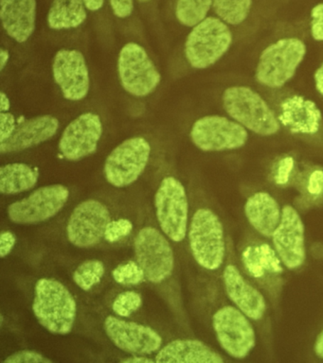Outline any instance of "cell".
Returning <instances> with one entry per match:
<instances>
[{
  "label": "cell",
  "instance_id": "obj_9",
  "mask_svg": "<svg viewBox=\"0 0 323 363\" xmlns=\"http://www.w3.org/2000/svg\"><path fill=\"white\" fill-rule=\"evenodd\" d=\"M249 320L235 306H223L212 316L218 342L234 359H245L256 346V333Z\"/></svg>",
  "mask_w": 323,
  "mask_h": 363
},
{
  "label": "cell",
  "instance_id": "obj_22",
  "mask_svg": "<svg viewBox=\"0 0 323 363\" xmlns=\"http://www.w3.org/2000/svg\"><path fill=\"white\" fill-rule=\"evenodd\" d=\"M157 363H223L217 352L198 340H175L160 349Z\"/></svg>",
  "mask_w": 323,
  "mask_h": 363
},
{
  "label": "cell",
  "instance_id": "obj_25",
  "mask_svg": "<svg viewBox=\"0 0 323 363\" xmlns=\"http://www.w3.org/2000/svg\"><path fill=\"white\" fill-rule=\"evenodd\" d=\"M84 0H53L48 13V25L52 30L75 28L86 21Z\"/></svg>",
  "mask_w": 323,
  "mask_h": 363
},
{
  "label": "cell",
  "instance_id": "obj_34",
  "mask_svg": "<svg viewBox=\"0 0 323 363\" xmlns=\"http://www.w3.org/2000/svg\"><path fill=\"white\" fill-rule=\"evenodd\" d=\"M16 121L15 116L9 112H0V143L7 140L15 132Z\"/></svg>",
  "mask_w": 323,
  "mask_h": 363
},
{
  "label": "cell",
  "instance_id": "obj_15",
  "mask_svg": "<svg viewBox=\"0 0 323 363\" xmlns=\"http://www.w3.org/2000/svg\"><path fill=\"white\" fill-rule=\"evenodd\" d=\"M102 135L103 124L100 116L90 112L82 113L62 133L59 150L67 161L83 160L97 150Z\"/></svg>",
  "mask_w": 323,
  "mask_h": 363
},
{
  "label": "cell",
  "instance_id": "obj_24",
  "mask_svg": "<svg viewBox=\"0 0 323 363\" xmlns=\"http://www.w3.org/2000/svg\"><path fill=\"white\" fill-rule=\"evenodd\" d=\"M38 169L27 164L13 163L0 167V192L4 195H16L33 189L38 184Z\"/></svg>",
  "mask_w": 323,
  "mask_h": 363
},
{
  "label": "cell",
  "instance_id": "obj_28",
  "mask_svg": "<svg viewBox=\"0 0 323 363\" xmlns=\"http://www.w3.org/2000/svg\"><path fill=\"white\" fill-rule=\"evenodd\" d=\"M104 264L100 260H87L80 264L73 272V281L76 285L84 291L90 289L101 282L104 277Z\"/></svg>",
  "mask_w": 323,
  "mask_h": 363
},
{
  "label": "cell",
  "instance_id": "obj_37",
  "mask_svg": "<svg viewBox=\"0 0 323 363\" xmlns=\"http://www.w3.org/2000/svg\"><path fill=\"white\" fill-rule=\"evenodd\" d=\"M124 363H154L155 360L144 356V354H133V356L126 357L121 360Z\"/></svg>",
  "mask_w": 323,
  "mask_h": 363
},
{
  "label": "cell",
  "instance_id": "obj_8",
  "mask_svg": "<svg viewBox=\"0 0 323 363\" xmlns=\"http://www.w3.org/2000/svg\"><path fill=\"white\" fill-rule=\"evenodd\" d=\"M118 73L124 89L137 98L149 96L161 81L160 73L146 50L136 43H128L121 48Z\"/></svg>",
  "mask_w": 323,
  "mask_h": 363
},
{
  "label": "cell",
  "instance_id": "obj_16",
  "mask_svg": "<svg viewBox=\"0 0 323 363\" xmlns=\"http://www.w3.org/2000/svg\"><path fill=\"white\" fill-rule=\"evenodd\" d=\"M104 331L121 351L132 354H150L160 350L163 337L150 326L109 315L104 320Z\"/></svg>",
  "mask_w": 323,
  "mask_h": 363
},
{
  "label": "cell",
  "instance_id": "obj_4",
  "mask_svg": "<svg viewBox=\"0 0 323 363\" xmlns=\"http://www.w3.org/2000/svg\"><path fill=\"white\" fill-rule=\"evenodd\" d=\"M189 243L198 265L217 271L226 255L225 233L219 217L211 209L200 208L192 216L189 229Z\"/></svg>",
  "mask_w": 323,
  "mask_h": 363
},
{
  "label": "cell",
  "instance_id": "obj_40",
  "mask_svg": "<svg viewBox=\"0 0 323 363\" xmlns=\"http://www.w3.org/2000/svg\"><path fill=\"white\" fill-rule=\"evenodd\" d=\"M87 10L97 11L103 8L104 0H84Z\"/></svg>",
  "mask_w": 323,
  "mask_h": 363
},
{
  "label": "cell",
  "instance_id": "obj_2",
  "mask_svg": "<svg viewBox=\"0 0 323 363\" xmlns=\"http://www.w3.org/2000/svg\"><path fill=\"white\" fill-rule=\"evenodd\" d=\"M222 101L226 113L246 129L262 136L274 135L279 132V119L265 99L251 88H226Z\"/></svg>",
  "mask_w": 323,
  "mask_h": 363
},
{
  "label": "cell",
  "instance_id": "obj_10",
  "mask_svg": "<svg viewBox=\"0 0 323 363\" xmlns=\"http://www.w3.org/2000/svg\"><path fill=\"white\" fill-rule=\"evenodd\" d=\"M134 251L146 280L160 284L168 279L174 271L175 257L171 244L154 227H144L135 238Z\"/></svg>",
  "mask_w": 323,
  "mask_h": 363
},
{
  "label": "cell",
  "instance_id": "obj_26",
  "mask_svg": "<svg viewBox=\"0 0 323 363\" xmlns=\"http://www.w3.org/2000/svg\"><path fill=\"white\" fill-rule=\"evenodd\" d=\"M214 0H177L175 16L180 24L194 28L207 18Z\"/></svg>",
  "mask_w": 323,
  "mask_h": 363
},
{
  "label": "cell",
  "instance_id": "obj_33",
  "mask_svg": "<svg viewBox=\"0 0 323 363\" xmlns=\"http://www.w3.org/2000/svg\"><path fill=\"white\" fill-rule=\"evenodd\" d=\"M311 34L316 41L323 42V3L311 11Z\"/></svg>",
  "mask_w": 323,
  "mask_h": 363
},
{
  "label": "cell",
  "instance_id": "obj_13",
  "mask_svg": "<svg viewBox=\"0 0 323 363\" xmlns=\"http://www.w3.org/2000/svg\"><path fill=\"white\" fill-rule=\"evenodd\" d=\"M111 221L109 210L94 199L82 201L67 220V237L78 248H90L100 243Z\"/></svg>",
  "mask_w": 323,
  "mask_h": 363
},
{
  "label": "cell",
  "instance_id": "obj_30",
  "mask_svg": "<svg viewBox=\"0 0 323 363\" xmlns=\"http://www.w3.org/2000/svg\"><path fill=\"white\" fill-rule=\"evenodd\" d=\"M143 305L141 294L134 291L121 292L115 298L112 309L118 317L127 318L138 311Z\"/></svg>",
  "mask_w": 323,
  "mask_h": 363
},
{
  "label": "cell",
  "instance_id": "obj_29",
  "mask_svg": "<svg viewBox=\"0 0 323 363\" xmlns=\"http://www.w3.org/2000/svg\"><path fill=\"white\" fill-rule=\"evenodd\" d=\"M113 279L123 286H136L146 279L143 268L135 261H127L116 267L112 272Z\"/></svg>",
  "mask_w": 323,
  "mask_h": 363
},
{
  "label": "cell",
  "instance_id": "obj_41",
  "mask_svg": "<svg viewBox=\"0 0 323 363\" xmlns=\"http://www.w3.org/2000/svg\"><path fill=\"white\" fill-rule=\"evenodd\" d=\"M11 102L6 94L1 91L0 92V112H9Z\"/></svg>",
  "mask_w": 323,
  "mask_h": 363
},
{
  "label": "cell",
  "instance_id": "obj_38",
  "mask_svg": "<svg viewBox=\"0 0 323 363\" xmlns=\"http://www.w3.org/2000/svg\"><path fill=\"white\" fill-rule=\"evenodd\" d=\"M314 85L320 95L323 96V62L317 68L314 75Z\"/></svg>",
  "mask_w": 323,
  "mask_h": 363
},
{
  "label": "cell",
  "instance_id": "obj_20",
  "mask_svg": "<svg viewBox=\"0 0 323 363\" xmlns=\"http://www.w3.org/2000/svg\"><path fill=\"white\" fill-rule=\"evenodd\" d=\"M278 119L292 133L314 135L322 126V115L313 101L295 95L285 98L280 104Z\"/></svg>",
  "mask_w": 323,
  "mask_h": 363
},
{
  "label": "cell",
  "instance_id": "obj_39",
  "mask_svg": "<svg viewBox=\"0 0 323 363\" xmlns=\"http://www.w3.org/2000/svg\"><path fill=\"white\" fill-rule=\"evenodd\" d=\"M314 351L317 357L323 359V329L320 331L319 336L317 337L316 342H314Z\"/></svg>",
  "mask_w": 323,
  "mask_h": 363
},
{
  "label": "cell",
  "instance_id": "obj_35",
  "mask_svg": "<svg viewBox=\"0 0 323 363\" xmlns=\"http://www.w3.org/2000/svg\"><path fill=\"white\" fill-rule=\"evenodd\" d=\"M113 13L119 18H127L134 10V0H109Z\"/></svg>",
  "mask_w": 323,
  "mask_h": 363
},
{
  "label": "cell",
  "instance_id": "obj_1",
  "mask_svg": "<svg viewBox=\"0 0 323 363\" xmlns=\"http://www.w3.org/2000/svg\"><path fill=\"white\" fill-rule=\"evenodd\" d=\"M33 311L44 328L55 335L72 332L77 305L69 289L52 278H41L35 284Z\"/></svg>",
  "mask_w": 323,
  "mask_h": 363
},
{
  "label": "cell",
  "instance_id": "obj_23",
  "mask_svg": "<svg viewBox=\"0 0 323 363\" xmlns=\"http://www.w3.org/2000/svg\"><path fill=\"white\" fill-rule=\"evenodd\" d=\"M245 215L260 235L271 238L282 218V209L270 194L257 192L246 201Z\"/></svg>",
  "mask_w": 323,
  "mask_h": 363
},
{
  "label": "cell",
  "instance_id": "obj_14",
  "mask_svg": "<svg viewBox=\"0 0 323 363\" xmlns=\"http://www.w3.org/2000/svg\"><path fill=\"white\" fill-rule=\"evenodd\" d=\"M275 251L283 265L296 269L306 259L305 223L293 206H283L280 224L272 235Z\"/></svg>",
  "mask_w": 323,
  "mask_h": 363
},
{
  "label": "cell",
  "instance_id": "obj_19",
  "mask_svg": "<svg viewBox=\"0 0 323 363\" xmlns=\"http://www.w3.org/2000/svg\"><path fill=\"white\" fill-rule=\"evenodd\" d=\"M59 121L55 116L44 115L22 121L7 140L0 143V153L19 152L50 140L58 133Z\"/></svg>",
  "mask_w": 323,
  "mask_h": 363
},
{
  "label": "cell",
  "instance_id": "obj_42",
  "mask_svg": "<svg viewBox=\"0 0 323 363\" xmlns=\"http://www.w3.org/2000/svg\"><path fill=\"white\" fill-rule=\"evenodd\" d=\"M10 53L9 51L1 48L0 50V71H4L6 67L8 62H9Z\"/></svg>",
  "mask_w": 323,
  "mask_h": 363
},
{
  "label": "cell",
  "instance_id": "obj_32",
  "mask_svg": "<svg viewBox=\"0 0 323 363\" xmlns=\"http://www.w3.org/2000/svg\"><path fill=\"white\" fill-rule=\"evenodd\" d=\"M44 354L32 350L16 352L4 360V363H52Z\"/></svg>",
  "mask_w": 323,
  "mask_h": 363
},
{
  "label": "cell",
  "instance_id": "obj_17",
  "mask_svg": "<svg viewBox=\"0 0 323 363\" xmlns=\"http://www.w3.org/2000/svg\"><path fill=\"white\" fill-rule=\"evenodd\" d=\"M53 79L67 101H80L89 94V71L86 59L80 51L59 50L53 59Z\"/></svg>",
  "mask_w": 323,
  "mask_h": 363
},
{
  "label": "cell",
  "instance_id": "obj_7",
  "mask_svg": "<svg viewBox=\"0 0 323 363\" xmlns=\"http://www.w3.org/2000/svg\"><path fill=\"white\" fill-rule=\"evenodd\" d=\"M151 146L143 136H134L121 142L104 162V178L111 186H131L146 170Z\"/></svg>",
  "mask_w": 323,
  "mask_h": 363
},
{
  "label": "cell",
  "instance_id": "obj_31",
  "mask_svg": "<svg viewBox=\"0 0 323 363\" xmlns=\"http://www.w3.org/2000/svg\"><path fill=\"white\" fill-rule=\"evenodd\" d=\"M133 227L134 226H133L132 221L127 220V218L111 220L106 227V233H104V240L109 243L118 242V241L131 234Z\"/></svg>",
  "mask_w": 323,
  "mask_h": 363
},
{
  "label": "cell",
  "instance_id": "obj_5",
  "mask_svg": "<svg viewBox=\"0 0 323 363\" xmlns=\"http://www.w3.org/2000/svg\"><path fill=\"white\" fill-rule=\"evenodd\" d=\"M231 44L232 33L226 23L217 17H207L187 37V61L195 69H206L217 64Z\"/></svg>",
  "mask_w": 323,
  "mask_h": 363
},
{
  "label": "cell",
  "instance_id": "obj_12",
  "mask_svg": "<svg viewBox=\"0 0 323 363\" xmlns=\"http://www.w3.org/2000/svg\"><path fill=\"white\" fill-rule=\"evenodd\" d=\"M70 190L63 184L42 186L28 197L8 207L11 221L16 224H38L50 220L66 206Z\"/></svg>",
  "mask_w": 323,
  "mask_h": 363
},
{
  "label": "cell",
  "instance_id": "obj_36",
  "mask_svg": "<svg viewBox=\"0 0 323 363\" xmlns=\"http://www.w3.org/2000/svg\"><path fill=\"white\" fill-rule=\"evenodd\" d=\"M16 243V235L10 231H4L0 235V257L5 258L11 254Z\"/></svg>",
  "mask_w": 323,
  "mask_h": 363
},
{
  "label": "cell",
  "instance_id": "obj_6",
  "mask_svg": "<svg viewBox=\"0 0 323 363\" xmlns=\"http://www.w3.org/2000/svg\"><path fill=\"white\" fill-rule=\"evenodd\" d=\"M155 215L164 234L180 242L188 230L189 203L185 187L173 176L164 178L155 195Z\"/></svg>",
  "mask_w": 323,
  "mask_h": 363
},
{
  "label": "cell",
  "instance_id": "obj_21",
  "mask_svg": "<svg viewBox=\"0 0 323 363\" xmlns=\"http://www.w3.org/2000/svg\"><path fill=\"white\" fill-rule=\"evenodd\" d=\"M36 0H0V17L8 35L25 43L35 30Z\"/></svg>",
  "mask_w": 323,
  "mask_h": 363
},
{
  "label": "cell",
  "instance_id": "obj_18",
  "mask_svg": "<svg viewBox=\"0 0 323 363\" xmlns=\"http://www.w3.org/2000/svg\"><path fill=\"white\" fill-rule=\"evenodd\" d=\"M223 282L229 299L251 320H260L265 316L266 301L241 274L236 266L229 264L223 272Z\"/></svg>",
  "mask_w": 323,
  "mask_h": 363
},
{
  "label": "cell",
  "instance_id": "obj_43",
  "mask_svg": "<svg viewBox=\"0 0 323 363\" xmlns=\"http://www.w3.org/2000/svg\"><path fill=\"white\" fill-rule=\"evenodd\" d=\"M140 2H148L150 0H138Z\"/></svg>",
  "mask_w": 323,
  "mask_h": 363
},
{
  "label": "cell",
  "instance_id": "obj_3",
  "mask_svg": "<svg viewBox=\"0 0 323 363\" xmlns=\"http://www.w3.org/2000/svg\"><path fill=\"white\" fill-rule=\"evenodd\" d=\"M306 54L305 42L299 38H282L261 53L255 78L272 89L283 87L295 76Z\"/></svg>",
  "mask_w": 323,
  "mask_h": 363
},
{
  "label": "cell",
  "instance_id": "obj_27",
  "mask_svg": "<svg viewBox=\"0 0 323 363\" xmlns=\"http://www.w3.org/2000/svg\"><path fill=\"white\" fill-rule=\"evenodd\" d=\"M252 0H214L212 8L218 17L226 24L238 26L248 18Z\"/></svg>",
  "mask_w": 323,
  "mask_h": 363
},
{
  "label": "cell",
  "instance_id": "obj_11",
  "mask_svg": "<svg viewBox=\"0 0 323 363\" xmlns=\"http://www.w3.org/2000/svg\"><path fill=\"white\" fill-rule=\"evenodd\" d=\"M190 136L195 147L207 152L240 149L248 139L245 127L221 116H206L197 119Z\"/></svg>",
  "mask_w": 323,
  "mask_h": 363
}]
</instances>
